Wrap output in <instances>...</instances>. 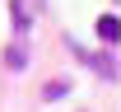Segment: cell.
I'll return each mask as SVG.
<instances>
[{
    "label": "cell",
    "instance_id": "cell-1",
    "mask_svg": "<svg viewBox=\"0 0 121 112\" xmlns=\"http://www.w3.org/2000/svg\"><path fill=\"white\" fill-rule=\"evenodd\" d=\"M37 5H42V0H14V33H19V37L33 28V14H37Z\"/></svg>",
    "mask_w": 121,
    "mask_h": 112
},
{
    "label": "cell",
    "instance_id": "cell-2",
    "mask_svg": "<svg viewBox=\"0 0 121 112\" xmlns=\"http://www.w3.org/2000/svg\"><path fill=\"white\" fill-rule=\"evenodd\" d=\"M84 61H89V65L98 70V75H103L107 84L117 80V56H112V51H98V56H84Z\"/></svg>",
    "mask_w": 121,
    "mask_h": 112
},
{
    "label": "cell",
    "instance_id": "cell-3",
    "mask_svg": "<svg viewBox=\"0 0 121 112\" xmlns=\"http://www.w3.org/2000/svg\"><path fill=\"white\" fill-rule=\"evenodd\" d=\"M98 37L112 47V42L121 37V19H117V14H103V19H98Z\"/></svg>",
    "mask_w": 121,
    "mask_h": 112
},
{
    "label": "cell",
    "instance_id": "cell-4",
    "mask_svg": "<svg viewBox=\"0 0 121 112\" xmlns=\"http://www.w3.org/2000/svg\"><path fill=\"white\" fill-rule=\"evenodd\" d=\"M65 94H70V84H65V80H56V84H47V89H42L47 103H56V98H65Z\"/></svg>",
    "mask_w": 121,
    "mask_h": 112
}]
</instances>
